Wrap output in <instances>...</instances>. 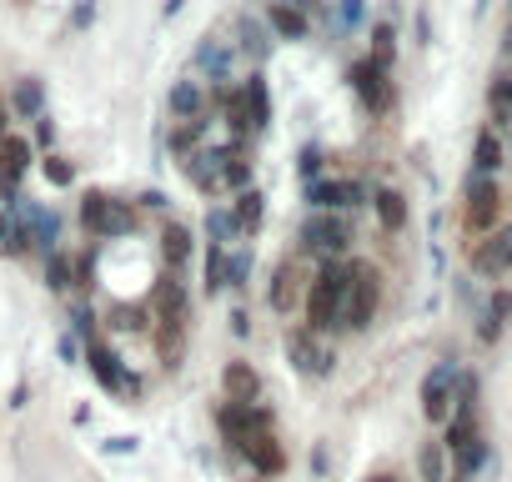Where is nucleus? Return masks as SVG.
<instances>
[{
	"label": "nucleus",
	"mask_w": 512,
	"mask_h": 482,
	"mask_svg": "<svg viewBox=\"0 0 512 482\" xmlns=\"http://www.w3.org/2000/svg\"><path fill=\"white\" fill-rule=\"evenodd\" d=\"M502 171V136L497 126H482L472 141V176H497Z\"/></svg>",
	"instance_id": "28"
},
{
	"label": "nucleus",
	"mask_w": 512,
	"mask_h": 482,
	"mask_svg": "<svg viewBox=\"0 0 512 482\" xmlns=\"http://www.w3.org/2000/svg\"><path fill=\"white\" fill-rule=\"evenodd\" d=\"M372 211H377L382 231H392V236H397V231L407 226V216H412V211H407V196H402L397 186H377V191H372Z\"/></svg>",
	"instance_id": "27"
},
{
	"label": "nucleus",
	"mask_w": 512,
	"mask_h": 482,
	"mask_svg": "<svg viewBox=\"0 0 512 482\" xmlns=\"http://www.w3.org/2000/svg\"><path fill=\"white\" fill-rule=\"evenodd\" d=\"M181 161V176L201 191V196H221L226 186H221V156L211 151V146H196V151H186V156H176Z\"/></svg>",
	"instance_id": "15"
},
{
	"label": "nucleus",
	"mask_w": 512,
	"mask_h": 482,
	"mask_svg": "<svg viewBox=\"0 0 512 482\" xmlns=\"http://www.w3.org/2000/svg\"><path fill=\"white\" fill-rule=\"evenodd\" d=\"M141 226V216H136V201H106V241H121V236H131Z\"/></svg>",
	"instance_id": "32"
},
{
	"label": "nucleus",
	"mask_w": 512,
	"mask_h": 482,
	"mask_svg": "<svg viewBox=\"0 0 512 482\" xmlns=\"http://www.w3.org/2000/svg\"><path fill=\"white\" fill-rule=\"evenodd\" d=\"M507 322H512V287H497V292H492V302H487V312H482L477 342H482V347H492V342L507 332Z\"/></svg>",
	"instance_id": "25"
},
{
	"label": "nucleus",
	"mask_w": 512,
	"mask_h": 482,
	"mask_svg": "<svg viewBox=\"0 0 512 482\" xmlns=\"http://www.w3.org/2000/svg\"><path fill=\"white\" fill-rule=\"evenodd\" d=\"M507 51H512V16H507Z\"/></svg>",
	"instance_id": "49"
},
{
	"label": "nucleus",
	"mask_w": 512,
	"mask_h": 482,
	"mask_svg": "<svg viewBox=\"0 0 512 482\" xmlns=\"http://www.w3.org/2000/svg\"><path fill=\"white\" fill-rule=\"evenodd\" d=\"M46 287L51 292H71L76 287V257L71 252H61V247L46 252Z\"/></svg>",
	"instance_id": "33"
},
{
	"label": "nucleus",
	"mask_w": 512,
	"mask_h": 482,
	"mask_svg": "<svg viewBox=\"0 0 512 482\" xmlns=\"http://www.w3.org/2000/svg\"><path fill=\"white\" fill-rule=\"evenodd\" d=\"M472 272L477 277H507L512 272V226L487 231L477 247H472Z\"/></svg>",
	"instance_id": "12"
},
{
	"label": "nucleus",
	"mask_w": 512,
	"mask_h": 482,
	"mask_svg": "<svg viewBox=\"0 0 512 482\" xmlns=\"http://www.w3.org/2000/svg\"><path fill=\"white\" fill-rule=\"evenodd\" d=\"M297 241H302V252H307V257H317V262H347V257H352L357 231H352L347 211H307V221H302Z\"/></svg>",
	"instance_id": "1"
},
{
	"label": "nucleus",
	"mask_w": 512,
	"mask_h": 482,
	"mask_svg": "<svg viewBox=\"0 0 512 482\" xmlns=\"http://www.w3.org/2000/svg\"><path fill=\"white\" fill-rule=\"evenodd\" d=\"M362 11H367L362 0H342V11H337V16H342V26H357V21H362Z\"/></svg>",
	"instance_id": "42"
},
{
	"label": "nucleus",
	"mask_w": 512,
	"mask_h": 482,
	"mask_svg": "<svg viewBox=\"0 0 512 482\" xmlns=\"http://www.w3.org/2000/svg\"><path fill=\"white\" fill-rule=\"evenodd\" d=\"M342 302H347V262H317V277L307 282V297H302L307 327L332 332L342 317Z\"/></svg>",
	"instance_id": "2"
},
{
	"label": "nucleus",
	"mask_w": 512,
	"mask_h": 482,
	"mask_svg": "<svg viewBox=\"0 0 512 482\" xmlns=\"http://www.w3.org/2000/svg\"><path fill=\"white\" fill-rule=\"evenodd\" d=\"M377 307H382V272L372 267V262H347V302H342V317H337V327L342 332H367L372 327V317H377Z\"/></svg>",
	"instance_id": "3"
},
{
	"label": "nucleus",
	"mask_w": 512,
	"mask_h": 482,
	"mask_svg": "<svg viewBox=\"0 0 512 482\" xmlns=\"http://www.w3.org/2000/svg\"><path fill=\"white\" fill-rule=\"evenodd\" d=\"M166 106H171V116H176V121H196V116H206V86L186 76V81H176V86H171Z\"/></svg>",
	"instance_id": "26"
},
{
	"label": "nucleus",
	"mask_w": 512,
	"mask_h": 482,
	"mask_svg": "<svg viewBox=\"0 0 512 482\" xmlns=\"http://www.w3.org/2000/svg\"><path fill=\"white\" fill-rule=\"evenodd\" d=\"M206 241H216V247H236V221H231V206H211V211H206Z\"/></svg>",
	"instance_id": "36"
},
{
	"label": "nucleus",
	"mask_w": 512,
	"mask_h": 482,
	"mask_svg": "<svg viewBox=\"0 0 512 482\" xmlns=\"http://www.w3.org/2000/svg\"><path fill=\"white\" fill-rule=\"evenodd\" d=\"M231 36H236L231 46H236L246 61H256V66L267 61V51H272V41H277L272 26H267V21H256V16H236V21H231Z\"/></svg>",
	"instance_id": "17"
},
{
	"label": "nucleus",
	"mask_w": 512,
	"mask_h": 482,
	"mask_svg": "<svg viewBox=\"0 0 512 482\" xmlns=\"http://www.w3.org/2000/svg\"><path fill=\"white\" fill-rule=\"evenodd\" d=\"M246 277H251V252H246V247H226V287L241 292Z\"/></svg>",
	"instance_id": "38"
},
{
	"label": "nucleus",
	"mask_w": 512,
	"mask_h": 482,
	"mask_svg": "<svg viewBox=\"0 0 512 482\" xmlns=\"http://www.w3.org/2000/svg\"><path fill=\"white\" fill-rule=\"evenodd\" d=\"M231 332H236V337H246V332H251V322H246V312H231Z\"/></svg>",
	"instance_id": "46"
},
{
	"label": "nucleus",
	"mask_w": 512,
	"mask_h": 482,
	"mask_svg": "<svg viewBox=\"0 0 512 482\" xmlns=\"http://www.w3.org/2000/svg\"><path fill=\"white\" fill-rule=\"evenodd\" d=\"M216 106H221V121L231 131V141H246L251 146V111H246V91L241 86H216Z\"/></svg>",
	"instance_id": "20"
},
{
	"label": "nucleus",
	"mask_w": 512,
	"mask_h": 482,
	"mask_svg": "<svg viewBox=\"0 0 512 482\" xmlns=\"http://www.w3.org/2000/svg\"><path fill=\"white\" fill-rule=\"evenodd\" d=\"M206 292H226V247L206 241Z\"/></svg>",
	"instance_id": "39"
},
{
	"label": "nucleus",
	"mask_w": 512,
	"mask_h": 482,
	"mask_svg": "<svg viewBox=\"0 0 512 482\" xmlns=\"http://www.w3.org/2000/svg\"><path fill=\"white\" fill-rule=\"evenodd\" d=\"M267 26L277 41H307L312 36V21L302 11V0H272L267 6Z\"/></svg>",
	"instance_id": "18"
},
{
	"label": "nucleus",
	"mask_w": 512,
	"mask_h": 482,
	"mask_svg": "<svg viewBox=\"0 0 512 482\" xmlns=\"http://www.w3.org/2000/svg\"><path fill=\"white\" fill-rule=\"evenodd\" d=\"M41 171H46V181H51V186H71V181H76V166H71L66 156H56V151H46Z\"/></svg>",
	"instance_id": "40"
},
{
	"label": "nucleus",
	"mask_w": 512,
	"mask_h": 482,
	"mask_svg": "<svg viewBox=\"0 0 512 482\" xmlns=\"http://www.w3.org/2000/svg\"><path fill=\"white\" fill-rule=\"evenodd\" d=\"M221 387H226L231 402H262V372H256L251 362H241V357H231L221 367Z\"/></svg>",
	"instance_id": "21"
},
{
	"label": "nucleus",
	"mask_w": 512,
	"mask_h": 482,
	"mask_svg": "<svg viewBox=\"0 0 512 482\" xmlns=\"http://www.w3.org/2000/svg\"><path fill=\"white\" fill-rule=\"evenodd\" d=\"M241 91H246L251 131H256V136H262V131H272V91H267V76H262V71H251V76L241 81Z\"/></svg>",
	"instance_id": "24"
},
{
	"label": "nucleus",
	"mask_w": 512,
	"mask_h": 482,
	"mask_svg": "<svg viewBox=\"0 0 512 482\" xmlns=\"http://www.w3.org/2000/svg\"><path fill=\"white\" fill-rule=\"evenodd\" d=\"M31 161H36V146H31L26 136H16V131L0 136V176H16V181H21V176L31 171Z\"/></svg>",
	"instance_id": "29"
},
{
	"label": "nucleus",
	"mask_w": 512,
	"mask_h": 482,
	"mask_svg": "<svg viewBox=\"0 0 512 482\" xmlns=\"http://www.w3.org/2000/svg\"><path fill=\"white\" fill-rule=\"evenodd\" d=\"M106 191H86L81 196V226H86V236H96V241H106Z\"/></svg>",
	"instance_id": "34"
},
{
	"label": "nucleus",
	"mask_w": 512,
	"mask_h": 482,
	"mask_svg": "<svg viewBox=\"0 0 512 482\" xmlns=\"http://www.w3.org/2000/svg\"><path fill=\"white\" fill-rule=\"evenodd\" d=\"M347 81H352V91H357V101H362L367 116H387V106H392V71L387 66H377L372 56H362V61H352Z\"/></svg>",
	"instance_id": "8"
},
{
	"label": "nucleus",
	"mask_w": 512,
	"mask_h": 482,
	"mask_svg": "<svg viewBox=\"0 0 512 482\" xmlns=\"http://www.w3.org/2000/svg\"><path fill=\"white\" fill-rule=\"evenodd\" d=\"M36 141H41V146H51V141H56V126H51V116H36Z\"/></svg>",
	"instance_id": "43"
},
{
	"label": "nucleus",
	"mask_w": 512,
	"mask_h": 482,
	"mask_svg": "<svg viewBox=\"0 0 512 482\" xmlns=\"http://www.w3.org/2000/svg\"><path fill=\"white\" fill-rule=\"evenodd\" d=\"M457 382H462V372H457L452 362H437V367L422 377V417H427L432 427H447V417H452V407H457Z\"/></svg>",
	"instance_id": "10"
},
{
	"label": "nucleus",
	"mask_w": 512,
	"mask_h": 482,
	"mask_svg": "<svg viewBox=\"0 0 512 482\" xmlns=\"http://www.w3.org/2000/svg\"><path fill=\"white\" fill-rule=\"evenodd\" d=\"M11 216L31 231V247L36 252H56V236H61V221H56V211H46L41 201H31V196H21L16 206H11Z\"/></svg>",
	"instance_id": "14"
},
{
	"label": "nucleus",
	"mask_w": 512,
	"mask_h": 482,
	"mask_svg": "<svg viewBox=\"0 0 512 482\" xmlns=\"http://www.w3.org/2000/svg\"><path fill=\"white\" fill-rule=\"evenodd\" d=\"M322 161H327V156H322L317 146H307V151L297 156V171H302V181H322Z\"/></svg>",
	"instance_id": "41"
},
{
	"label": "nucleus",
	"mask_w": 512,
	"mask_h": 482,
	"mask_svg": "<svg viewBox=\"0 0 512 482\" xmlns=\"http://www.w3.org/2000/svg\"><path fill=\"white\" fill-rule=\"evenodd\" d=\"M0 136H11V101L0 96Z\"/></svg>",
	"instance_id": "45"
},
{
	"label": "nucleus",
	"mask_w": 512,
	"mask_h": 482,
	"mask_svg": "<svg viewBox=\"0 0 512 482\" xmlns=\"http://www.w3.org/2000/svg\"><path fill=\"white\" fill-rule=\"evenodd\" d=\"M302 297H307V282H302V267H297V262H282V267L272 272V287H267V307L287 317V312H292V307H297Z\"/></svg>",
	"instance_id": "19"
},
{
	"label": "nucleus",
	"mask_w": 512,
	"mask_h": 482,
	"mask_svg": "<svg viewBox=\"0 0 512 482\" xmlns=\"http://www.w3.org/2000/svg\"><path fill=\"white\" fill-rule=\"evenodd\" d=\"M502 221V186L497 176H472L467 171V191H462V226L467 236H487Z\"/></svg>",
	"instance_id": "4"
},
{
	"label": "nucleus",
	"mask_w": 512,
	"mask_h": 482,
	"mask_svg": "<svg viewBox=\"0 0 512 482\" xmlns=\"http://www.w3.org/2000/svg\"><path fill=\"white\" fill-rule=\"evenodd\" d=\"M86 362H91V377H96L111 397H126V402H136V397H141V377H131V372H126V362H121L101 337H91V342H86Z\"/></svg>",
	"instance_id": "7"
},
{
	"label": "nucleus",
	"mask_w": 512,
	"mask_h": 482,
	"mask_svg": "<svg viewBox=\"0 0 512 482\" xmlns=\"http://www.w3.org/2000/svg\"><path fill=\"white\" fill-rule=\"evenodd\" d=\"M447 447L442 442H422V452H417V472H422V482H447Z\"/></svg>",
	"instance_id": "35"
},
{
	"label": "nucleus",
	"mask_w": 512,
	"mask_h": 482,
	"mask_svg": "<svg viewBox=\"0 0 512 482\" xmlns=\"http://www.w3.org/2000/svg\"><path fill=\"white\" fill-rule=\"evenodd\" d=\"M6 231H11V216H6V211H0V241H6Z\"/></svg>",
	"instance_id": "48"
},
{
	"label": "nucleus",
	"mask_w": 512,
	"mask_h": 482,
	"mask_svg": "<svg viewBox=\"0 0 512 482\" xmlns=\"http://www.w3.org/2000/svg\"><path fill=\"white\" fill-rule=\"evenodd\" d=\"M136 206H146V211H166V196H161V191H146Z\"/></svg>",
	"instance_id": "44"
},
{
	"label": "nucleus",
	"mask_w": 512,
	"mask_h": 482,
	"mask_svg": "<svg viewBox=\"0 0 512 482\" xmlns=\"http://www.w3.org/2000/svg\"><path fill=\"white\" fill-rule=\"evenodd\" d=\"M447 482H462V477H447Z\"/></svg>",
	"instance_id": "50"
},
{
	"label": "nucleus",
	"mask_w": 512,
	"mask_h": 482,
	"mask_svg": "<svg viewBox=\"0 0 512 482\" xmlns=\"http://www.w3.org/2000/svg\"><path fill=\"white\" fill-rule=\"evenodd\" d=\"M236 457H246V467H251L256 477H282V472H287V447L277 442V427H262Z\"/></svg>",
	"instance_id": "13"
},
{
	"label": "nucleus",
	"mask_w": 512,
	"mask_h": 482,
	"mask_svg": "<svg viewBox=\"0 0 512 482\" xmlns=\"http://www.w3.org/2000/svg\"><path fill=\"white\" fill-rule=\"evenodd\" d=\"M161 267L166 272H186L191 267V226L186 221H166L161 226Z\"/></svg>",
	"instance_id": "23"
},
{
	"label": "nucleus",
	"mask_w": 512,
	"mask_h": 482,
	"mask_svg": "<svg viewBox=\"0 0 512 482\" xmlns=\"http://www.w3.org/2000/svg\"><path fill=\"white\" fill-rule=\"evenodd\" d=\"M367 482H397V472H372Z\"/></svg>",
	"instance_id": "47"
},
{
	"label": "nucleus",
	"mask_w": 512,
	"mask_h": 482,
	"mask_svg": "<svg viewBox=\"0 0 512 482\" xmlns=\"http://www.w3.org/2000/svg\"><path fill=\"white\" fill-rule=\"evenodd\" d=\"M216 427H221V442L231 447V452H241L262 427H277V417H272V407L267 402H221L216 407Z\"/></svg>",
	"instance_id": "5"
},
{
	"label": "nucleus",
	"mask_w": 512,
	"mask_h": 482,
	"mask_svg": "<svg viewBox=\"0 0 512 482\" xmlns=\"http://www.w3.org/2000/svg\"><path fill=\"white\" fill-rule=\"evenodd\" d=\"M307 206L312 211H357V206H372V191L352 176H322V181H307Z\"/></svg>",
	"instance_id": "9"
},
{
	"label": "nucleus",
	"mask_w": 512,
	"mask_h": 482,
	"mask_svg": "<svg viewBox=\"0 0 512 482\" xmlns=\"http://www.w3.org/2000/svg\"><path fill=\"white\" fill-rule=\"evenodd\" d=\"M262 216H267V196L246 186V191H231V221H236V236H256L262 231Z\"/></svg>",
	"instance_id": "22"
},
{
	"label": "nucleus",
	"mask_w": 512,
	"mask_h": 482,
	"mask_svg": "<svg viewBox=\"0 0 512 482\" xmlns=\"http://www.w3.org/2000/svg\"><path fill=\"white\" fill-rule=\"evenodd\" d=\"M231 61H236V46L221 41V36H206L196 46V71L211 81V86H231Z\"/></svg>",
	"instance_id": "16"
},
{
	"label": "nucleus",
	"mask_w": 512,
	"mask_h": 482,
	"mask_svg": "<svg viewBox=\"0 0 512 482\" xmlns=\"http://www.w3.org/2000/svg\"><path fill=\"white\" fill-rule=\"evenodd\" d=\"M11 116H21V121L46 116V91H41V81H36V76L16 81V91H11Z\"/></svg>",
	"instance_id": "30"
},
{
	"label": "nucleus",
	"mask_w": 512,
	"mask_h": 482,
	"mask_svg": "<svg viewBox=\"0 0 512 482\" xmlns=\"http://www.w3.org/2000/svg\"><path fill=\"white\" fill-rule=\"evenodd\" d=\"M186 272H161L151 282V327H191V292L181 282Z\"/></svg>",
	"instance_id": "6"
},
{
	"label": "nucleus",
	"mask_w": 512,
	"mask_h": 482,
	"mask_svg": "<svg viewBox=\"0 0 512 482\" xmlns=\"http://www.w3.org/2000/svg\"><path fill=\"white\" fill-rule=\"evenodd\" d=\"M372 61L377 66H387L392 71V61H397V31L382 21V26H372Z\"/></svg>",
	"instance_id": "37"
},
{
	"label": "nucleus",
	"mask_w": 512,
	"mask_h": 482,
	"mask_svg": "<svg viewBox=\"0 0 512 482\" xmlns=\"http://www.w3.org/2000/svg\"><path fill=\"white\" fill-rule=\"evenodd\" d=\"M487 111H492V126L507 131V121H512V71H497V76H492V86H487Z\"/></svg>",
	"instance_id": "31"
},
{
	"label": "nucleus",
	"mask_w": 512,
	"mask_h": 482,
	"mask_svg": "<svg viewBox=\"0 0 512 482\" xmlns=\"http://www.w3.org/2000/svg\"><path fill=\"white\" fill-rule=\"evenodd\" d=\"M317 337H322V332H312L307 322H302V327H292V332H287V357H292V367H297V372H307V377H332L337 352H327Z\"/></svg>",
	"instance_id": "11"
}]
</instances>
